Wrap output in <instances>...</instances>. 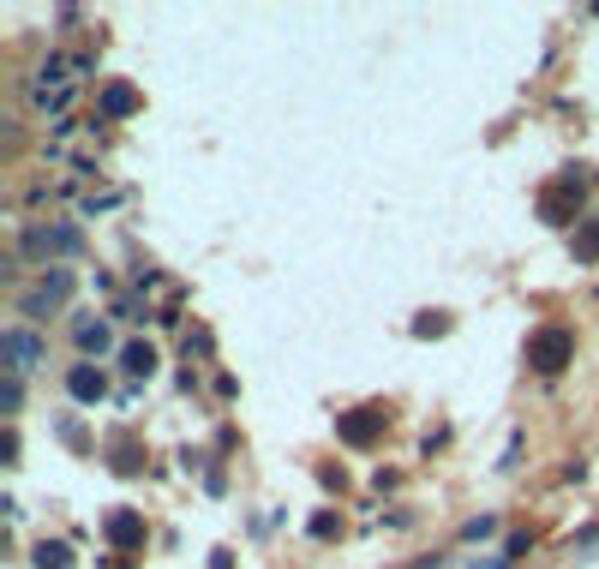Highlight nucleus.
<instances>
[{"instance_id": "7", "label": "nucleus", "mask_w": 599, "mask_h": 569, "mask_svg": "<svg viewBox=\"0 0 599 569\" xmlns=\"http://www.w3.org/2000/svg\"><path fill=\"white\" fill-rule=\"evenodd\" d=\"M0 348H6V360H12V378H18V372H30V366L42 360V342H36L30 330H6V336H0Z\"/></svg>"}, {"instance_id": "17", "label": "nucleus", "mask_w": 599, "mask_h": 569, "mask_svg": "<svg viewBox=\"0 0 599 569\" xmlns=\"http://www.w3.org/2000/svg\"><path fill=\"white\" fill-rule=\"evenodd\" d=\"M492 534H498V522H492V516H474V522L462 528V540H492Z\"/></svg>"}, {"instance_id": "4", "label": "nucleus", "mask_w": 599, "mask_h": 569, "mask_svg": "<svg viewBox=\"0 0 599 569\" xmlns=\"http://www.w3.org/2000/svg\"><path fill=\"white\" fill-rule=\"evenodd\" d=\"M576 210H582V180H576V174L540 192V216H546V222H576Z\"/></svg>"}, {"instance_id": "18", "label": "nucleus", "mask_w": 599, "mask_h": 569, "mask_svg": "<svg viewBox=\"0 0 599 569\" xmlns=\"http://www.w3.org/2000/svg\"><path fill=\"white\" fill-rule=\"evenodd\" d=\"M18 402H24V384H18V378H6V390H0V408H6V414H18Z\"/></svg>"}, {"instance_id": "20", "label": "nucleus", "mask_w": 599, "mask_h": 569, "mask_svg": "<svg viewBox=\"0 0 599 569\" xmlns=\"http://www.w3.org/2000/svg\"><path fill=\"white\" fill-rule=\"evenodd\" d=\"M474 569H510V558L498 552V558H486V564H474Z\"/></svg>"}, {"instance_id": "9", "label": "nucleus", "mask_w": 599, "mask_h": 569, "mask_svg": "<svg viewBox=\"0 0 599 569\" xmlns=\"http://www.w3.org/2000/svg\"><path fill=\"white\" fill-rule=\"evenodd\" d=\"M96 108H102V120H126V114H138V90L114 78V84H102V102H96Z\"/></svg>"}, {"instance_id": "1", "label": "nucleus", "mask_w": 599, "mask_h": 569, "mask_svg": "<svg viewBox=\"0 0 599 569\" xmlns=\"http://www.w3.org/2000/svg\"><path fill=\"white\" fill-rule=\"evenodd\" d=\"M570 360H576V336H570L564 324H546V330L528 336V366H534L540 378H558Z\"/></svg>"}, {"instance_id": "13", "label": "nucleus", "mask_w": 599, "mask_h": 569, "mask_svg": "<svg viewBox=\"0 0 599 569\" xmlns=\"http://www.w3.org/2000/svg\"><path fill=\"white\" fill-rule=\"evenodd\" d=\"M36 569H72V546L42 540V546H36Z\"/></svg>"}, {"instance_id": "16", "label": "nucleus", "mask_w": 599, "mask_h": 569, "mask_svg": "<svg viewBox=\"0 0 599 569\" xmlns=\"http://www.w3.org/2000/svg\"><path fill=\"white\" fill-rule=\"evenodd\" d=\"M342 534V516H312V540H336Z\"/></svg>"}, {"instance_id": "19", "label": "nucleus", "mask_w": 599, "mask_h": 569, "mask_svg": "<svg viewBox=\"0 0 599 569\" xmlns=\"http://www.w3.org/2000/svg\"><path fill=\"white\" fill-rule=\"evenodd\" d=\"M528 546H534V534H510V540H504V558H510V564H516V558H522V552H528Z\"/></svg>"}, {"instance_id": "6", "label": "nucleus", "mask_w": 599, "mask_h": 569, "mask_svg": "<svg viewBox=\"0 0 599 569\" xmlns=\"http://www.w3.org/2000/svg\"><path fill=\"white\" fill-rule=\"evenodd\" d=\"M102 528H108V546H120V552H138V546H144V516H138V510H114Z\"/></svg>"}, {"instance_id": "10", "label": "nucleus", "mask_w": 599, "mask_h": 569, "mask_svg": "<svg viewBox=\"0 0 599 569\" xmlns=\"http://www.w3.org/2000/svg\"><path fill=\"white\" fill-rule=\"evenodd\" d=\"M72 342H78L84 354H102V348H108V324H102V318H78V324H72Z\"/></svg>"}, {"instance_id": "8", "label": "nucleus", "mask_w": 599, "mask_h": 569, "mask_svg": "<svg viewBox=\"0 0 599 569\" xmlns=\"http://www.w3.org/2000/svg\"><path fill=\"white\" fill-rule=\"evenodd\" d=\"M66 390H72V402H102V396H108V378L84 360V366H72V372H66Z\"/></svg>"}, {"instance_id": "5", "label": "nucleus", "mask_w": 599, "mask_h": 569, "mask_svg": "<svg viewBox=\"0 0 599 569\" xmlns=\"http://www.w3.org/2000/svg\"><path fill=\"white\" fill-rule=\"evenodd\" d=\"M84 240H78V228H30L24 234V252H36V258H48V252H78Z\"/></svg>"}, {"instance_id": "15", "label": "nucleus", "mask_w": 599, "mask_h": 569, "mask_svg": "<svg viewBox=\"0 0 599 569\" xmlns=\"http://www.w3.org/2000/svg\"><path fill=\"white\" fill-rule=\"evenodd\" d=\"M114 474H138V444H132V438L114 444Z\"/></svg>"}, {"instance_id": "3", "label": "nucleus", "mask_w": 599, "mask_h": 569, "mask_svg": "<svg viewBox=\"0 0 599 569\" xmlns=\"http://www.w3.org/2000/svg\"><path fill=\"white\" fill-rule=\"evenodd\" d=\"M66 294H72V270H48V276L18 300V312H24V318H42V312H54Z\"/></svg>"}, {"instance_id": "14", "label": "nucleus", "mask_w": 599, "mask_h": 569, "mask_svg": "<svg viewBox=\"0 0 599 569\" xmlns=\"http://www.w3.org/2000/svg\"><path fill=\"white\" fill-rule=\"evenodd\" d=\"M414 336H420V342L450 336V312H420V318H414Z\"/></svg>"}, {"instance_id": "11", "label": "nucleus", "mask_w": 599, "mask_h": 569, "mask_svg": "<svg viewBox=\"0 0 599 569\" xmlns=\"http://www.w3.org/2000/svg\"><path fill=\"white\" fill-rule=\"evenodd\" d=\"M120 366H126L132 378H150V372H156V348H150V342H126V348H120Z\"/></svg>"}, {"instance_id": "12", "label": "nucleus", "mask_w": 599, "mask_h": 569, "mask_svg": "<svg viewBox=\"0 0 599 569\" xmlns=\"http://www.w3.org/2000/svg\"><path fill=\"white\" fill-rule=\"evenodd\" d=\"M570 252H576V264H594V258H599V216H588V222L576 228V240H570Z\"/></svg>"}, {"instance_id": "2", "label": "nucleus", "mask_w": 599, "mask_h": 569, "mask_svg": "<svg viewBox=\"0 0 599 569\" xmlns=\"http://www.w3.org/2000/svg\"><path fill=\"white\" fill-rule=\"evenodd\" d=\"M390 426V408H354V414H336V438L342 444H354V450H366V444H378V432Z\"/></svg>"}]
</instances>
